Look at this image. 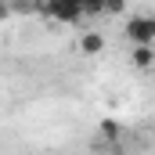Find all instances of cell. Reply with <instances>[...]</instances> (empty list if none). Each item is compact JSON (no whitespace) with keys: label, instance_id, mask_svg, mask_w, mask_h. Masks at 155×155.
I'll use <instances>...</instances> for the list:
<instances>
[{"label":"cell","instance_id":"cell-1","mask_svg":"<svg viewBox=\"0 0 155 155\" xmlns=\"http://www.w3.org/2000/svg\"><path fill=\"white\" fill-rule=\"evenodd\" d=\"M126 40L134 43V47H141V43H155V18L152 15H134V18H126Z\"/></svg>","mask_w":155,"mask_h":155},{"label":"cell","instance_id":"cell-2","mask_svg":"<svg viewBox=\"0 0 155 155\" xmlns=\"http://www.w3.org/2000/svg\"><path fill=\"white\" fill-rule=\"evenodd\" d=\"M79 51H83V54H90V58H94V54H101V51H105V36H101V33H94V29H87V33L79 36Z\"/></svg>","mask_w":155,"mask_h":155},{"label":"cell","instance_id":"cell-3","mask_svg":"<svg viewBox=\"0 0 155 155\" xmlns=\"http://www.w3.org/2000/svg\"><path fill=\"white\" fill-rule=\"evenodd\" d=\"M130 61H134V69H152V65H155V47H152V43H141V47H134Z\"/></svg>","mask_w":155,"mask_h":155},{"label":"cell","instance_id":"cell-4","mask_svg":"<svg viewBox=\"0 0 155 155\" xmlns=\"http://www.w3.org/2000/svg\"><path fill=\"white\" fill-rule=\"evenodd\" d=\"M101 137H105V144H119V137H123V123L119 119H101Z\"/></svg>","mask_w":155,"mask_h":155},{"label":"cell","instance_id":"cell-5","mask_svg":"<svg viewBox=\"0 0 155 155\" xmlns=\"http://www.w3.org/2000/svg\"><path fill=\"white\" fill-rule=\"evenodd\" d=\"M83 18H94V15H105V0H76Z\"/></svg>","mask_w":155,"mask_h":155},{"label":"cell","instance_id":"cell-6","mask_svg":"<svg viewBox=\"0 0 155 155\" xmlns=\"http://www.w3.org/2000/svg\"><path fill=\"white\" fill-rule=\"evenodd\" d=\"M126 7V0H105V15H119Z\"/></svg>","mask_w":155,"mask_h":155},{"label":"cell","instance_id":"cell-7","mask_svg":"<svg viewBox=\"0 0 155 155\" xmlns=\"http://www.w3.org/2000/svg\"><path fill=\"white\" fill-rule=\"evenodd\" d=\"M11 18V0H0V22Z\"/></svg>","mask_w":155,"mask_h":155}]
</instances>
